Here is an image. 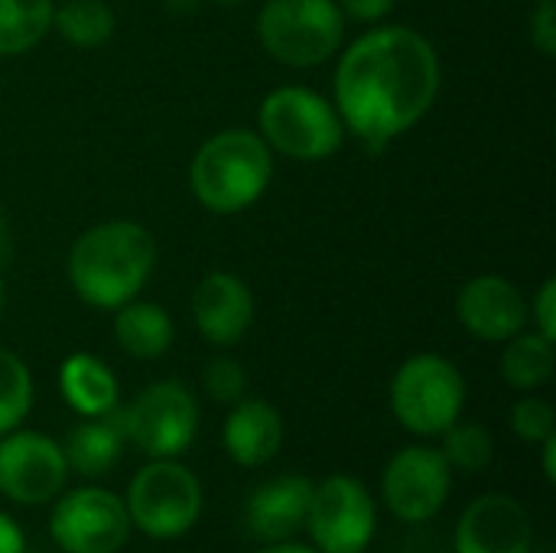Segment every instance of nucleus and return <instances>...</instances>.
<instances>
[{
	"label": "nucleus",
	"instance_id": "obj_6",
	"mask_svg": "<svg viewBox=\"0 0 556 553\" xmlns=\"http://www.w3.org/2000/svg\"><path fill=\"white\" fill-rule=\"evenodd\" d=\"M261 46L290 68H313L339 52L345 13L336 0H267L257 13Z\"/></svg>",
	"mask_w": 556,
	"mask_h": 553
},
{
	"label": "nucleus",
	"instance_id": "obj_31",
	"mask_svg": "<svg viewBox=\"0 0 556 553\" xmlns=\"http://www.w3.org/2000/svg\"><path fill=\"white\" fill-rule=\"evenodd\" d=\"M0 553H26L23 528L7 512H0Z\"/></svg>",
	"mask_w": 556,
	"mask_h": 553
},
{
	"label": "nucleus",
	"instance_id": "obj_9",
	"mask_svg": "<svg viewBox=\"0 0 556 553\" xmlns=\"http://www.w3.org/2000/svg\"><path fill=\"white\" fill-rule=\"evenodd\" d=\"M306 535L319 553H365L378 531V505L355 476H329L313 482Z\"/></svg>",
	"mask_w": 556,
	"mask_h": 553
},
{
	"label": "nucleus",
	"instance_id": "obj_36",
	"mask_svg": "<svg viewBox=\"0 0 556 553\" xmlns=\"http://www.w3.org/2000/svg\"><path fill=\"white\" fill-rule=\"evenodd\" d=\"M0 313H3V277H0Z\"/></svg>",
	"mask_w": 556,
	"mask_h": 553
},
{
	"label": "nucleus",
	"instance_id": "obj_19",
	"mask_svg": "<svg viewBox=\"0 0 556 553\" xmlns=\"http://www.w3.org/2000/svg\"><path fill=\"white\" fill-rule=\"evenodd\" d=\"M124 430L117 420V407L104 417H85L65 440L62 453L68 463V473H78L85 479H98L111 473L124 453Z\"/></svg>",
	"mask_w": 556,
	"mask_h": 553
},
{
	"label": "nucleus",
	"instance_id": "obj_1",
	"mask_svg": "<svg viewBox=\"0 0 556 553\" xmlns=\"http://www.w3.org/2000/svg\"><path fill=\"white\" fill-rule=\"evenodd\" d=\"M437 91V49L410 26H381L358 36L336 68V111L368 147H384L420 124Z\"/></svg>",
	"mask_w": 556,
	"mask_h": 553
},
{
	"label": "nucleus",
	"instance_id": "obj_35",
	"mask_svg": "<svg viewBox=\"0 0 556 553\" xmlns=\"http://www.w3.org/2000/svg\"><path fill=\"white\" fill-rule=\"evenodd\" d=\"M169 10H176V13H192L195 10V0H163Z\"/></svg>",
	"mask_w": 556,
	"mask_h": 553
},
{
	"label": "nucleus",
	"instance_id": "obj_10",
	"mask_svg": "<svg viewBox=\"0 0 556 553\" xmlns=\"http://www.w3.org/2000/svg\"><path fill=\"white\" fill-rule=\"evenodd\" d=\"M130 531L124 499L98 486L62 492L49 515V535L62 553H117Z\"/></svg>",
	"mask_w": 556,
	"mask_h": 553
},
{
	"label": "nucleus",
	"instance_id": "obj_2",
	"mask_svg": "<svg viewBox=\"0 0 556 553\" xmlns=\"http://www.w3.org/2000/svg\"><path fill=\"white\" fill-rule=\"evenodd\" d=\"M156 264L153 235L137 222H101L68 251V280L81 303L117 310L150 280Z\"/></svg>",
	"mask_w": 556,
	"mask_h": 553
},
{
	"label": "nucleus",
	"instance_id": "obj_33",
	"mask_svg": "<svg viewBox=\"0 0 556 553\" xmlns=\"http://www.w3.org/2000/svg\"><path fill=\"white\" fill-rule=\"evenodd\" d=\"M257 553H319L313 544H296V541H277V544H264Z\"/></svg>",
	"mask_w": 556,
	"mask_h": 553
},
{
	"label": "nucleus",
	"instance_id": "obj_17",
	"mask_svg": "<svg viewBox=\"0 0 556 553\" xmlns=\"http://www.w3.org/2000/svg\"><path fill=\"white\" fill-rule=\"evenodd\" d=\"M222 443L231 463L248 466V469L264 466L283 447V420L277 407H270L267 401L241 398L238 404H231V414L222 430Z\"/></svg>",
	"mask_w": 556,
	"mask_h": 553
},
{
	"label": "nucleus",
	"instance_id": "obj_30",
	"mask_svg": "<svg viewBox=\"0 0 556 553\" xmlns=\"http://www.w3.org/2000/svg\"><path fill=\"white\" fill-rule=\"evenodd\" d=\"M336 3H339V10H342L349 20L375 23V20L388 16V13H391V7H394L397 0H336Z\"/></svg>",
	"mask_w": 556,
	"mask_h": 553
},
{
	"label": "nucleus",
	"instance_id": "obj_21",
	"mask_svg": "<svg viewBox=\"0 0 556 553\" xmlns=\"http://www.w3.org/2000/svg\"><path fill=\"white\" fill-rule=\"evenodd\" d=\"M554 375V342L541 332H518L508 339L502 355V378L518 391H534Z\"/></svg>",
	"mask_w": 556,
	"mask_h": 553
},
{
	"label": "nucleus",
	"instance_id": "obj_18",
	"mask_svg": "<svg viewBox=\"0 0 556 553\" xmlns=\"http://www.w3.org/2000/svg\"><path fill=\"white\" fill-rule=\"evenodd\" d=\"M59 391L65 404L81 417H104L117 407L121 398L114 372L88 352H75L62 362Z\"/></svg>",
	"mask_w": 556,
	"mask_h": 553
},
{
	"label": "nucleus",
	"instance_id": "obj_37",
	"mask_svg": "<svg viewBox=\"0 0 556 553\" xmlns=\"http://www.w3.org/2000/svg\"><path fill=\"white\" fill-rule=\"evenodd\" d=\"M215 3H241V0H215Z\"/></svg>",
	"mask_w": 556,
	"mask_h": 553
},
{
	"label": "nucleus",
	"instance_id": "obj_34",
	"mask_svg": "<svg viewBox=\"0 0 556 553\" xmlns=\"http://www.w3.org/2000/svg\"><path fill=\"white\" fill-rule=\"evenodd\" d=\"M10 261V231H7V218L0 212V267Z\"/></svg>",
	"mask_w": 556,
	"mask_h": 553
},
{
	"label": "nucleus",
	"instance_id": "obj_20",
	"mask_svg": "<svg viewBox=\"0 0 556 553\" xmlns=\"http://www.w3.org/2000/svg\"><path fill=\"white\" fill-rule=\"evenodd\" d=\"M114 339L130 359H160L173 345V319L156 303H124L114 316Z\"/></svg>",
	"mask_w": 556,
	"mask_h": 553
},
{
	"label": "nucleus",
	"instance_id": "obj_22",
	"mask_svg": "<svg viewBox=\"0 0 556 553\" xmlns=\"http://www.w3.org/2000/svg\"><path fill=\"white\" fill-rule=\"evenodd\" d=\"M52 0H0V55H23L52 29Z\"/></svg>",
	"mask_w": 556,
	"mask_h": 553
},
{
	"label": "nucleus",
	"instance_id": "obj_24",
	"mask_svg": "<svg viewBox=\"0 0 556 553\" xmlns=\"http://www.w3.org/2000/svg\"><path fill=\"white\" fill-rule=\"evenodd\" d=\"M440 453L450 463V469L459 473H482L495 460V440L489 427L482 424H463L456 420L446 433H440Z\"/></svg>",
	"mask_w": 556,
	"mask_h": 553
},
{
	"label": "nucleus",
	"instance_id": "obj_28",
	"mask_svg": "<svg viewBox=\"0 0 556 553\" xmlns=\"http://www.w3.org/2000/svg\"><path fill=\"white\" fill-rule=\"evenodd\" d=\"M531 42L541 55H556V7L554 0H538V13L531 16Z\"/></svg>",
	"mask_w": 556,
	"mask_h": 553
},
{
	"label": "nucleus",
	"instance_id": "obj_14",
	"mask_svg": "<svg viewBox=\"0 0 556 553\" xmlns=\"http://www.w3.org/2000/svg\"><path fill=\"white\" fill-rule=\"evenodd\" d=\"M459 323L482 342H508L528 323V300L521 290L495 274L469 280L456 297Z\"/></svg>",
	"mask_w": 556,
	"mask_h": 553
},
{
	"label": "nucleus",
	"instance_id": "obj_7",
	"mask_svg": "<svg viewBox=\"0 0 556 553\" xmlns=\"http://www.w3.org/2000/svg\"><path fill=\"white\" fill-rule=\"evenodd\" d=\"M130 528L150 541H176L189 535L202 515L199 476L176 460H150L127 489L124 499Z\"/></svg>",
	"mask_w": 556,
	"mask_h": 553
},
{
	"label": "nucleus",
	"instance_id": "obj_12",
	"mask_svg": "<svg viewBox=\"0 0 556 553\" xmlns=\"http://www.w3.org/2000/svg\"><path fill=\"white\" fill-rule=\"evenodd\" d=\"M68 463L62 443L39 430H10L0 437V495L13 505H46L65 492Z\"/></svg>",
	"mask_w": 556,
	"mask_h": 553
},
{
	"label": "nucleus",
	"instance_id": "obj_29",
	"mask_svg": "<svg viewBox=\"0 0 556 553\" xmlns=\"http://www.w3.org/2000/svg\"><path fill=\"white\" fill-rule=\"evenodd\" d=\"M531 313H534L538 332L556 342V280H544V287L538 290V297L531 303Z\"/></svg>",
	"mask_w": 556,
	"mask_h": 553
},
{
	"label": "nucleus",
	"instance_id": "obj_3",
	"mask_svg": "<svg viewBox=\"0 0 556 553\" xmlns=\"http://www.w3.org/2000/svg\"><path fill=\"white\" fill-rule=\"evenodd\" d=\"M274 176V150L254 130H222L205 140L189 166L195 199L218 215L254 205Z\"/></svg>",
	"mask_w": 556,
	"mask_h": 553
},
{
	"label": "nucleus",
	"instance_id": "obj_26",
	"mask_svg": "<svg viewBox=\"0 0 556 553\" xmlns=\"http://www.w3.org/2000/svg\"><path fill=\"white\" fill-rule=\"evenodd\" d=\"M511 430L521 443L541 447L551 433H556V417L554 407L544 398H521L511 407Z\"/></svg>",
	"mask_w": 556,
	"mask_h": 553
},
{
	"label": "nucleus",
	"instance_id": "obj_5",
	"mask_svg": "<svg viewBox=\"0 0 556 553\" xmlns=\"http://www.w3.org/2000/svg\"><path fill=\"white\" fill-rule=\"evenodd\" d=\"M466 407V381L459 368L433 352L407 359L391 378V414L414 437L446 433Z\"/></svg>",
	"mask_w": 556,
	"mask_h": 553
},
{
	"label": "nucleus",
	"instance_id": "obj_4",
	"mask_svg": "<svg viewBox=\"0 0 556 553\" xmlns=\"http://www.w3.org/2000/svg\"><path fill=\"white\" fill-rule=\"evenodd\" d=\"M261 137L270 150L303 160V163H316V160H329L332 153H339L342 140H345V124L336 111V104H329L323 95L309 91V88H277L261 101Z\"/></svg>",
	"mask_w": 556,
	"mask_h": 553
},
{
	"label": "nucleus",
	"instance_id": "obj_15",
	"mask_svg": "<svg viewBox=\"0 0 556 553\" xmlns=\"http://www.w3.org/2000/svg\"><path fill=\"white\" fill-rule=\"evenodd\" d=\"M192 319L205 342L228 349L244 339L254 323V297L235 274L215 271L192 293Z\"/></svg>",
	"mask_w": 556,
	"mask_h": 553
},
{
	"label": "nucleus",
	"instance_id": "obj_23",
	"mask_svg": "<svg viewBox=\"0 0 556 553\" xmlns=\"http://www.w3.org/2000/svg\"><path fill=\"white\" fill-rule=\"evenodd\" d=\"M52 29L72 46L94 49L114 36V13L104 0H65L52 10Z\"/></svg>",
	"mask_w": 556,
	"mask_h": 553
},
{
	"label": "nucleus",
	"instance_id": "obj_13",
	"mask_svg": "<svg viewBox=\"0 0 556 553\" xmlns=\"http://www.w3.org/2000/svg\"><path fill=\"white\" fill-rule=\"evenodd\" d=\"M456 553H531L534 548V525L528 508L511 495H482L469 502L459 515Z\"/></svg>",
	"mask_w": 556,
	"mask_h": 553
},
{
	"label": "nucleus",
	"instance_id": "obj_32",
	"mask_svg": "<svg viewBox=\"0 0 556 553\" xmlns=\"http://www.w3.org/2000/svg\"><path fill=\"white\" fill-rule=\"evenodd\" d=\"M541 450H544V453H541L544 479H547V482L554 486V482H556V433H551V437H547V440L541 443Z\"/></svg>",
	"mask_w": 556,
	"mask_h": 553
},
{
	"label": "nucleus",
	"instance_id": "obj_11",
	"mask_svg": "<svg viewBox=\"0 0 556 553\" xmlns=\"http://www.w3.org/2000/svg\"><path fill=\"white\" fill-rule=\"evenodd\" d=\"M453 492V469L440 447H404L391 456L381 476L384 508L404 525H427L437 518Z\"/></svg>",
	"mask_w": 556,
	"mask_h": 553
},
{
	"label": "nucleus",
	"instance_id": "obj_8",
	"mask_svg": "<svg viewBox=\"0 0 556 553\" xmlns=\"http://www.w3.org/2000/svg\"><path fill=\"white\" fill-rule=\"evenodd\" d=\"M124 440L150 460L182 456L199 433V404L182 381H156L117 407Z\"/></svg>",
	"mask_w": 556,
	"mask_h": 553
},
{
	"label": "nucleus",
	"instance_id": "obj_25",
	"mask_svg": "<svg viewBox=\"0 0 556 553\" xmlns=\"http://www.w3.org/2000/svg\"><path fill=\"white\" fill-rule=\"evenodd\" d=\"M33 407V375L20 355L0 349V437L16 430Z\"/></svg>",
	"mask_w": 556,
	"mask_h": 553
},
{
	"label": "nucleus",
	"instance_id": "obj_27",
	"mask_svg": "<svg viewBox=\"0 0 556 553\" xmlns=\"http://www.w3.org/2000/svg\"><path fill=\"white\" fill-rule=\"evenodd\" d=\"M205 394L218 404H238L248 391V375L235 359H212L202 375Z\"/></svg>",
	"mask_w": 556,
	"mask_h": 553
},
{
	"label": "nucleus",
	"instance_id": "obj_16",
	"mask_svg": "<svg viewBox=\"0 0 556 553\" xmlns=\"http://www.w3.org/2000/svg\"><path fill=\"white\" fill-rule=\"evenodd\" d=\"M309 495H313V482L306 476H293V473L277 476L251 492L244 505V528L261 544L293 541L306 525Z\"/></svg>",
	"mask_w": 556,
	"mask_h": 553
}]
</instances>
